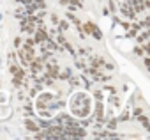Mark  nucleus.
Here are the masks:
<instances>
[{
    "label": "nucleus",
    "mask_w": 150,
    "mask_h": 140,
    "mask_svg": "<svg viewBox=\"0 0 150 140\" xmlns=\"http://www.w3.org/2000/svg\"><path fill=\"white\" fill-rule=\"evenodd\" d=\"M51 20H53V21L57 23V21H58V16H57V14H51Z\"/></svg>",
    "instance_id": "obj_6"
},
{
    "label": "nucleus",
    "mask_w": 150,
    "mask_h": 140,
    "mask_svg": "<svg viewBox=\"0 0 150 140\" xmlns=\"http://www.w3.org/2000/svg\"><path fill=\"white\" fill-rule=\"evenodd\" d=\"M18 69H20V67H18L16 64H14V66H11V73H16V71H18Z\"/></svg>",
    "instance_id": "obj_5"
},
{
    "label": "nucleus",
    "mask_w": 150,
    "mask_h": 140,
    "mask_svg": "<svg viewBox=\"0 0 150 140\" xmlns=\"http://www.w3.org/2000/svg\"><path fill=\"white\" fill-rule=\"evenodd\" d=\"M30 64H32V69H34V71H37V69H42V60H41V59H32Z\"/></svg>",
    "instance_id": "obj_1"
},
{
    "label": "nucleus",
    "mask_w": 150,
    "mask_h": 140,
    "mask_svg": "<svg viewBox=\"0 0 150 140\" xmlns=\"http://www.w3.org/2000/svg\"><path fill=\"white\" fill-rule=\"evenodd\" d=\"M25 126H27L28 129H32V131H39V128H37V126H35L32 121H25Z\"/></svg>",
    "instance_id": "obj_4"
},
{
    "label": "nucleus",
    "mask_w": 150,
    "mask_h": 140,
    "mask_svg": "<svg viewBox=\"0 0 150 140\" xmlns=\"http://www.w3.org/2000/svg\"><path fill=\"white\" fill-rule=\"evenodd\" d=\"M48 39V36H46V32L44 30H37V36H35V41L37 43H41V41H46Z\"/></svg>",
    "instance_id": "obj_3"
},
{
    "label": "nucleus",
    "mask_w": 150,
    "mask_h": 140,
    "mask_svg": "<svg viewBox=\"0 0 150 140\" xmlns=\"http://www.w3.org/2000/svg\"><path fill=\"white\" fill-rule=\"evenodd\" d=\"M67 131H69V133H71L72 136H85V131H83V129H76V128H69Z\"/></svg>",
    "instance_id": "obj_2"
}]
</instances>
